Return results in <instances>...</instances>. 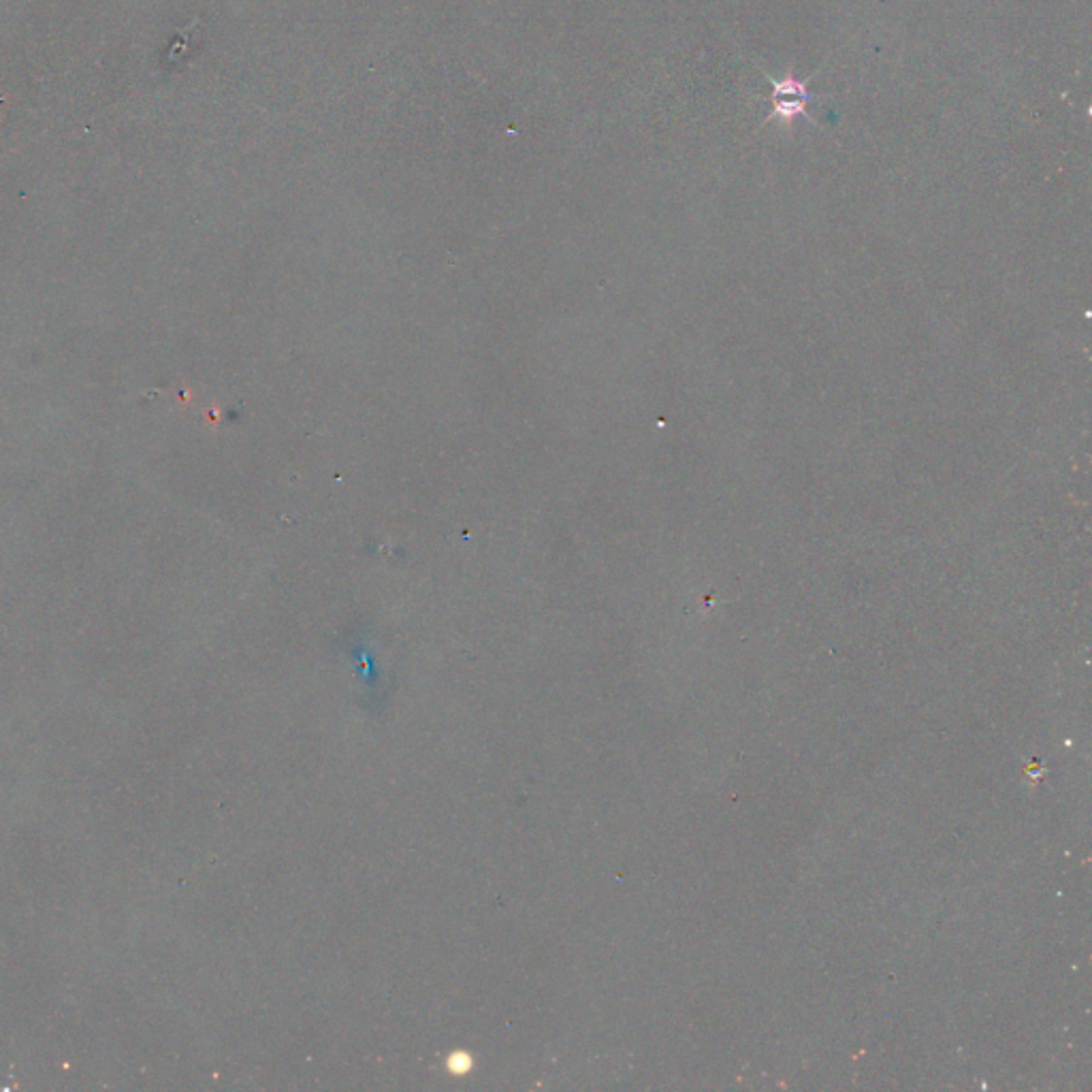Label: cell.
<instances>
[{"mask_svg": "<svg viewBox=\"0 0 1092 1092\" xmlns=\"http://www.w3.org/2000/svg\"><path fill=\"white\" fill-rule=\"evenodd\" d=\"M808 101V94L805 90V83L798 82H781L775 83V112L781 118L792 120L796 115L805 113V105Z\"/></svg>", "mask_w": 1092, "mask_h": 1092, "instance_id": "cell-1", "label": "cell"}]
</instances>
